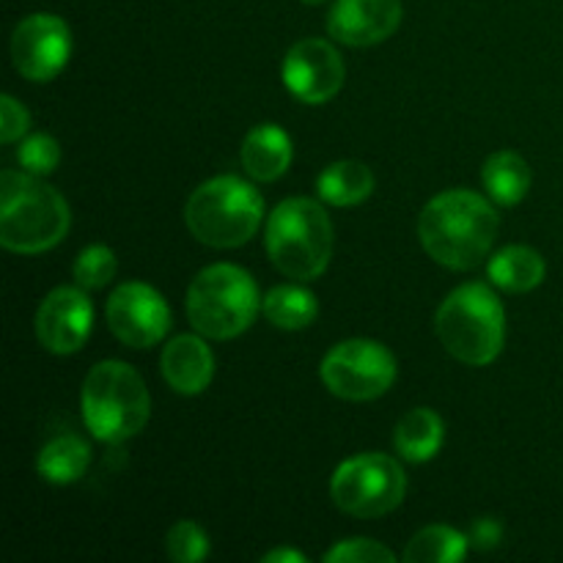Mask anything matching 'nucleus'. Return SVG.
Returning <instances> with one entry per match:
<instances>
[{
    "mask_svg": "<svg viewBox=\"0 0 563 563\" xmlns=\"http://www.w3.org/2000/svg\"><path fill=\"white\" fill-rule=\"evenodd\" d=\"M498 225V212L487 198L471 190H445L423 207L418 236L438 264L473 269L493 251Z\"/></svg>",
    "mask_w": 563,
    "mask_h": 563,
    "instance_id": "nucleus-1",
    "label": "nucleus"
},
{
    "mask_svg": "<svg viewBox=\"0 0 563 563\" xmlns=\"http://www.w3.org/2000/svg\"><path fill=\"white\" fill-rule=\"evenodd\" d=\"M71 223L69 203L55 187L25 170L0 174V245L11 253H44L58 245Z\"/></svg>",
    "mask_w": 563,
    "mask_h": 563,
    "instance_id": "nucleus-2",
    "label": "nucleus"
},
{
    "mask_svg": "<svg viewBox=\"0 0 563 563\" xmlns=\"http://www.w3.org/2000/svg\"><path fill=\"white\" fill-rule=\"evenodd\" d=\"M80 407L88 432L110 445L135 438L152 416L146 383L121 361H102L88 372Z\"/></svg>",
    "mask_w": 563,
    "mask_h": 563,
    "instance_id": "nucleus-3",
    "label": "nucleus"
},
{
    "mask_svg": "<svg viewBox=\"0 0 563 563\" xmlns=\"http://www.w3.org/2000/svg\"><path fill=\"white\" fill-rule=\"evenodd\" d=\"M434 330L456 361L467 366H489L504 350V306L489 286L465 284L445 297Z\"/></svg>",
    "mask_w": 563,
    "mask_h": 563,
    "instance_id": "nucleus-4",
    "label": "nucleus"
},
{
    "mask_svg": "<svg viewBox=\"0 0 563 563\" xmlns=\"http://www.w3.org/2000/svg\"><path fill=\"white\" fill-rule=\"evenodd\" d=\"M267 253L289 278H319L333 256V223L322 203L311 198L280 201L267 220Z\"/></svg>",
    "mask_w": 563,
    "mask_h": 563,
    "instance_id": "nucleus-5",
    "label": "nucleus"
},
{
    "mask_svg": "<svg viewBox=\"0 0 563 563\" xmlns=\"http://www.w3.org/2000/svg\"><path fill=\"white\" fill-rule=\"evenodd\" d=\"M190 234L209 247H240L264 220V198L240 176H218L198 187L185 209Z\"/></svg>",
    "mask_w": 563,
    "mask_h": 563,
    "instance_id": "nucleus-6",
    "label": "nucleus"
},
{
    "mask_svg": "<svg viewBox=\"0 0 563 563\" xmlns=\"http://www.w3.org/2000/svg\"><path fill=\"white\" fill-rule=\"evenodd\" d=\"M258 289L251 273L236 264H212L192 278L187 289V319L201 335L214 341L236 339L256 319Z\"/></svg>",
    "mask_w": 563,
    "mask_h": 563,
    "instance_id": "nucleus-7",
    "label": "nucleus"
},
{
    "mask_svg": "<svg viewBox=\"0 0 563 563\" xmlns=\"http://www.w3.org/2000/svg\"><path fill=\"white\" fill-rule=\"evenodd\" d=\"M407 493V476L388 454H361L346 460L330 482V495L344 515L377 520L390 515Z\"/></svg>",
    "mask_w": 563,
    "mask_h": 563,
    "instance_id": "nucleus-8",
    "label": "nucleus"
},
{
    "mask_svg": "<svg viewBox=\"0 0 563 563\" xmlns=\"http://www.w3.org/2000/svg\"><path fill=\"white\" fill-rule=\"evenodd\" d=\"M319 372L324 388L339 399L372 401L394 385L396 357L379 341L350 339L324 355Z\"/></svg>",
    "mask_w": 563,
    "mask_h": 563,
    "instance_id": "nucleus-9",
    "label": "nucleus"
},
{
    "mask_svg": "<svg viewBox=\"0 0 563 563\" xmlns=\"http://www.w3.org/2000/svg\"><path fill=\"white\" fill-rule=\"evenodd\" d=\"M108 328L124 346L148 350L168 335L170 308L154 286L121 284L108 300Z\"/></svg>",
    "mask_w": 563,
    "mask_h": 563,
    "instance_id": "nucleus-10",
    "label": "nucleus"
},
{
    "mask_svg": "<svg viewBox=\"0 0 563 563\" xmlns=\"http://www.w3.org/2000/svg\"><path fill=\"white\" fill-rule=\"evenodd\" d=\"M71 55V33L60 16L31 14L11 33V60L22 77L47 82L58 75Z\"/></svg>",
    "mask_w": 563,
    "mask_h": 563,
    "instance_id": "nucleus-11",
    "label": "nucleus"
},
{
    "mask_svg": "<svg viewBox=\"0 0 563 563\" xmlns=\"http://www.w3.org/2000/svg\"><path fill=\"white\" fill-rule=\"evenodd\" d=\"M280 77L300 102L322 104L344 86V60L324 38H302L286 53Z\"/></svg>",
    "mask_w": 563,
    "mask_h": 563,
    "instance_id": "nucleus-12",
    "label": "nucleus"
},
{
    "mask_svg": "<svg viewBox=\"0 0 563 563\" xmlns=\"http://www.w3.org/2000/svg\"><path fill=\"white\" fill-rule=\"evenodd\" d=\"M91 324L93 308L82 286H58L38 306L36 339L53 355H71L86 344Z\"/></svg>",
    "mask_w": 563,
    "mask_h": 563,
    "instance_id": "nucleus-13",
    "label": "nucleus"
},
{
    "mask_svg": "<svg viewBox=\"0 0 563 563\" xmlns=\"http://www.w3.org/2000/svg\"><path fill=\"white\" fill-rule=\"evenodd\" d=\"M401 22V0H335L328 33L350 47H372L394 36Z\"/></svg>",
    "mask_w": 563,
    "mask_h": 563,
    "instance_id": "nucleus-14",
    "label": "nucleus"
},
{
    "mask_svg": "<svg viewBox=\"0 0 563 563\" xmlns=\"http://www.w3.org/2000/svg\"><path fill=\"white\" fill-rule=\"evenodd\" d=\"M163 377L176 394L196 396L209 388L214 377L212 350L198 335H176L163 350Z\"/></svg>",
    "mask_w": 563,
    "mask_h": 563,
    "instance_id": "nucleus-15",
    "label": "nucleus"
},
{
    "mask_svg": "<svg viewBox=\"0 0 563 563\" xmlns=\"http://www.w3.org/2000/svg\"><path fill=\"white\" fill-rule=\"evenodd\" d=\"M240 157L253 179L275 181L291 165V137L275 124H258L242 141Z\"/></svg>",
    "mask_w": 563,
    "mask_h": 563,
    "instance_id": "nucleus-16",
    "label": "nucleus"
},
{
    "mask_svg": "<svg viewBox=\"0 0 563 563\" xmlns=\"http://www.w3.org/2000/svg\"><path fill=\"white\" fill-rule=\"evenodd\" d=\"M544 258L539 251L528 245H509L495 253L487 264V275L498 289L522 295V291L537 289L544 280Z\"/></svg>",
    "mask_w": 563,
    "mask_h": 563,
    "instance_id": "nucleus-17",
    "label": "nucleus"
},
{
    "mask_svg": "<svg viewBox=\"0 0 563 563\" xmlns=\"http://www.w3.org/2000/svg\"><path fill=\"white\" fill-rule=\"evenodd\" d=\"M443 418L429 407L410 410L394 429V445L407 462H429L443 449Z\"/></svg>",
    "mask_w": 563,
    "mask_h": 563,
    "instance_id": "nucleus-18",
    "label": "nucleus"
},
{
    "mask_svg": "<svg viewBox=\"0 0 563 563\" xmlns=\"http://www.w3.org/2000/svg\"><path fill=\"white\" fill-rule=\"evenodd\" d=\"M482 181L487 196L500 207H515L531 190V168L515 152H495L484 163Z\"/></svg>",
    "mask_w": 563,
    "mask_h": 563,
    "instance_id": "nucleus-19",
    "label": "nucleus"
},
{
    "mask_svg": "<svg viewBox=\"0 0 563 563\" xmlns=\"http://www.w3.org/2000/svg\"><path fill=\"white\" fill-rule=\"evenodd\" d=\"M319 198L333 207H355L366 201L374 192V174L368 165L357 159H341V163L328 165L317 181Z\"/></svg>",
    "mask_w": 563,
    "mask_h": 563,
    "instance_id": "nucleus-20",
    "label": "nucleus"
},
{
    "mask_svg": "<svg viewBox=\"0 0 563 563\" xmlns=\"http://www.w3.org/2000/svg\"><path fill=\"white\" fill-rule=\"evenodd\" d=\"M91 462V449L77 434H58L38 451L36 471L49 484H75Z\"/></svg>",
    "mask_w": 563,
    "mask_h": 563,
    "instance_id": "nucleus-21",
    "label": "nucleus"
},
{
    "mask_svg": "<svg viewBox=\"0 0 563 563\" xmlns=\"http://www.w3.org/2000/svg\"><path fill=\"white\" fill-rule=\"evenodd\" d=\"M264 317L280 330H302L313 324L319 306L317 297L300 286H275L262 300Z\"/></svg>",
    "mask_w": 563,
    "mask_h": 563,
    "instance_id": "nucleus-22",
    "label": "nucleus"
},
{
    "mask_svg": "<svg viewBox=\"0 0 563 563\" xmlns=\"http://www.w3.org/2000/svg\"><path fill=\"white\" fill-rule=\"evenodd\" d=\"M467 537L449 526H429L410 539L405 550L407 563H454L467 555Z\"/></svg>",
    "mask_w": 563,
    "mask_h": 563,
    "instance_id": "nucleus-23",
    "label": "nucleus"
},
{
    "mask_svg": "<svg viewBox=\"0 0 563 563\" xmlns=\"http://www.w3.org/2000/svg\"><path fill=\"white\" fill-rule=\"evenodd\" d=\"M115 275V256L104 245L82 247L75 262V280L82 289H102L113 280Z\"/></svg>",
    "mask_w": 563,
    "mask_h": 563,
    "instance_id": "nucleus-24",
    "label": "nucleus"
},
{
    "mask_svg": "<svg viewBox=\"0 0 563 563\" xmlns=\"http://www.w3.org/2000/svg\"><path fill=\"white\" fill-rule=\"evenodd\" d=\"M165 550H168L170 561L198 563L209 555V539L201 526H196L192 520H181L168 531Z\"/></svg>",
    "mask_w": 563,
    "mask_h": 563,
    "instance_id": "nucleus-25",
    "label": "nucleus"
},
{
    "mask_svg": "<svg viewBox=\"0 0 563 563\" xmlns=\"http://www.w3.org/2000/svg\"><path fill=\"white\" fill-rule=\"evenodd\" d=\"M16 163H20V168L25 174L49 176L60 163L58 141L53 135H44V132L25 137L20 143V148H16Z\"/></svg>",
    "mask_w": 563,
    "mask_h": 563,
    "instance_id": "nucleus-26",
    "label": "nucleus"
},
{
    "mask_svg": "<svg viewBox=\"0 0 563 563\" xmlns=\"http://www.w3.org/2000/svg\"><path fill=\"white\" fill-rule=\"evenodd\" d=\"M324 563H390L396 555L372 539H346L324 553Z\"/></svg>",
    "mask_w": 563,
    "mask_h": 563,
    "instance_id": "nucleus-27",
    "label": "nucleus"
},
{
    "mask_svg": "<svg viewBox=\"0 0 563 563\" xmlns=\"http://www.w3.org/2000/svg\"><path fill=\"white\" fill-rule=\"evenodd\" d=\"M27 124H31V115L27 110L16 102L11 93H5L0 99V141L3 143H14L25 135Z\"/></svg>",
    "mask_w": 563,
    "mask_h": 563,
    "instance_id": "nucleus-28",
    "label": "nucleus"
},
{
    "mask_svg": "<svg viewBox=\"0 0 563 563\" xmlns=\"http://www.w3.org/2000/svg\"><path fill=\"white\" fill-rule=\"evenodd\" d=\"M500 537H504V526L493 517H482L471 526V533H467V542L476 550H493L500 544Z\"/></svg>",
    "mask_w": 563,
    "mask_h": 563,
    "instance_id": "nucleus-29",
    "label": "nucleus"
},
{
    "mask_svg": "<svg viewBox=\"0 0 563 563\" xmlns=\"http://www.w3.org/2000/svg\"><path fill=\"white\" fill-rule=\"evenodd\" d=\"M264 563H306V555L295 553V550H273V553H267L262 559Z\"/></svg>",
    "mask_w": 563,
    "mask_h": 563,
    "instance_id": "nucleus-30",
    "label": "nucleus"
},
{
    "mask_svg": "<svg viewBox=\"0 0 563 563\" xmlns=\"http://www.w3.org/2000/svg\"><path fill=\"white\" fill-rule=\"evenodd\" d=\"M302 3H308V5H317V3H324V0H302Z\"/></svg>",
    "mask_w": 563,
    "mask_h": 563,
    "instance_id": "nucleus-31",
    "label": "nucleus"
}]
</instances>
